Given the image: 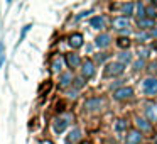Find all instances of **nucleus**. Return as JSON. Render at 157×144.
<instances>
[{
	"label": "nucleus",
	"instance_id": "1",
	"mask_svg": "<svg viewBox=\"0 0 157 144\" xmlns=\"http://www.w3.org/2000/svg\"><path fill=\"white\" fill-rule=\"evenodd\" d=\"M123 70H125V65L115 61V63H108L103 73H105V76H108V78H110V76H118V75H122Z\"/></svg>",
	"mask_w": 157,
	"mask_h": 144
},
{
	"label": "nucleus",
	"instance_id": "2",
	"mask_svg": "<svg viewBox=\"0 0 157 144\" xmlns=\"http://www.w3.org/2000/svg\"><path fill=\"white\" fill-rule=\"evenodd\" d=\"M73 117L71 115H61V117H58V119L54 120V124H52V127H54V132L56 134H61L63 130L68 127V124H69V120H71Z\"/></svg>",
	"mask_w": 157,
	"mask_h": 144
},
{
	"label": "nucleus",
	"instance_id": "3",
	"mask_svg": "<svg viewBox=\"0 0 157 144\" xmlns=\"http://www.w3.org/2000/svg\"><path fill=\"white\" fill-rule=\"evenodd\" d=\"M144 92L147 95H157V80L155 78H147L144 80V85H142Z\"/></svg>",
	"mask_w": 157,
	"mask_h": 144
},
{
	"label": "nucleus",
	"instance_id": "4",
	"mask_svg": "<svg viewBox=\"0 0 157 144\" xmlns=\"http://www.w3.org/2000/svg\"><path fill=\"white\" fill-rule=\"evenodd\" d=\"M132 95H133V90L130 88V86H122V88H118V90H115V92H113V97H115L117 100L130 98Z\"/></svg>",
	"mask_w": 157,
	"mask_h": 144
},
{
	"label": "nucleus",
	"instance_id": "5",
	"mask_svg": "<svg viewBox=\"0 0 157 144\" xmlns=\"http://www.w3.org/2000/svg\"><path fill=\"white\" fill-rule=\"evenodd\" d=\"M145 117L149 122H157V103H147L145 105Z\"/></svg>",
	"mask_w": 157,
	"mask_h": 144
},
{
	"label": "nucleus",
	"instance_id": "6",
	"mask_svg": "<svg viewBox=\"0 0 157 144\" xmlns=\"http://www.w3.org/2000/svg\"><path fill=\"white\" fill-rule=\"evenodd\" d=\"M81 75L83 78H93L95 76V65H93L91 61H85L83 63V68H81Z\"/></svg>",
	"mask_w": 157,
	"mask_h": 144
},
{
	"label": "nucleus",
	"instance_id": "7",
	"mask_svg": "<svg viewBox=\"0 0 157 144\" xmlns=\"http://www.w3.org/2000/svg\"><path fill=\"white\" fill-rule=\"evenodd\" d=\"M110 42H112V38H110L108 34H100L98 38L95 39V44H96V48H100V49H103V48H108V46H110Z\"/></svg>",
	"mask_w": 157,
	"mask_h": 144
},
{
	"label": "nucleus",
	"instance_id": "8",
	"mask_svg": "<svg viewBox=\"0 0 157 144\" xmlns=\"http://www.w3.org/2000/svg\"><path fill=\"white\" fill-rule=\"evenodd\" d=\"M130 22L127 17H115L113 19V27L118 29V31H125V29H128Z\"/></svg>",
	"mask_w": 157,
	"mask_h": 144
},
{
	"label": "nucleus",
	"instance_id": "9",
	"mask_svg": "<svg viewBox=\"0 0 157 144\" xmlns=\"http://www.w3.org/2000/svg\"><path fill=\"white\" fill-rule=\"evenodd\" d=\"M127 142L128 144H140L142 142V132L140 130H130L127 136Z\"/></svg>",
	"mask_w": 157,
	"mask_h": 144
},
{
	"label": "nucleus",
	"instance_id": "10",
	"mask_svg": "<svg viewBox=\"0 0 157 144\" xmlns=\"http://www.w3.org/2000/svg\"><path fill=\"white\" fill-rule=\"evenodd\" d=\"M101 105H103L101 98H90L85 102V109H88V110H98V109H101Z\"/></svg>",
	"mask_w": 157,
	"mask_h": 144
},
{
	"label": "nucleus",
	"instance_id": "11",
	"mask_svg": "<svg viewBox=\"0 0 157 144\" xmlns=\"http://www.w3.org/2000/svg\"><path fill=\"white\" fill-rule=\"evenodd\" d=\"M79 139H81V130L75 127V129H73L71 132L68 134V137H66V142H68V144H78Z\"/></svg>",
	"mask_w": 157,
	"mask_h": 144
},
{
	"label": "nucleus",
	"instance_id": "12",
	"mask_svg": "<svg viewBox=\"0 0 157 144\" xmlns=\"http://www.w3.org/2000/svg\"><path fill=\"white\" fill-rule=\"evenodd\" d=\"M66 63H68V66L69 68H78L79 65H81V58H79L78 54H68L66 56Z\"/></svg>",
	"mask_w": 157,
	"mask_h": 144
},
{
	"label": "nucleus",
	"instance_id": "13",
	"mask_svg": "<svg viewBox=\"0 0 157 144\" xmlns=\"http://www.w3.org/2000/svg\"><path fill=\"white\" fill-rule=\"evenodd\" d=\"M69 46H71L73 49H78L83 46V36L81 34H73L71 38H69Z\"/></svg>",
	"mask_w": 157,
	"mask_h": 144
},
{
	"label": "nucleus",
	"instance_id": "14",
	"mask_svg": "<svg viewBox=\"0 0 157 144\" xmlns=\"http://www.w3.org/2000/svg\"><path fill=\"white\" fill-rule=\"evenodd\" d=\"M90 26L95 29H103L105 27V19L100 17V15H96V17H93L91 21H90Z\"/></svg>",
	"mask_w": 157,
	"mask_h": 144
},
{
	"label": "nucleus",
	"instance_id": "15",
	"mask_svg": "<svg viewBox=\"0 0 157 144\" xmlns=\"http://www.w3.org/2000/svg\"><path fill=\"white\" fill-rule=\"evenodd\" d=\"M135 9H137L135 15L139 17V21H140V19H145V17H147V15H145V12H147V7H145L144 4H140V2H139V4H135Z\"/></svg>",
	"mask_w": 157,
	"mask_h": 144
},
{
	"label": "nucleus",
	"instance_id": "16",
	"mask_svg": "<svg viewBox=\"0 0 157 144\" xmlns=\"http://www.w3.org/2000/svg\"><path fill=\"white\" fill-rule=\"evenodd\" d=\"M71 82H73V75H71V73H64V75H61V78H59V85H61L63 88L68 86Z\"/></svg>",
	"mask_w": 157,
	"mask_h": 144
},
{
	"label": "nucleus",
	"instance_id": "17",
	"mask_svg": "<svg viewBox=\"0 0 157 144\" xmlns=\"http://www.w3.org/2000/svg\"><path fill=\"white\" fill-rule=\"evenodd\" d=\"M132 61V54H130L128 51H123L118 54V63H122V65H127V63Z\"/></svg>",
	"mask_w": 157,
	"mask_h": 144
},
{
	"label": "nucleus",
	"instance_id": "18",
	"mask_svg": "<svg viewBox=\"0 0 157 144\" xmlns=\"http://www.w3.org/2000/svg\"><path fill=\"white\" fill-rule=\"evenodd\" d=\"M133 9H135V4H132V2L122 5V12H123L125 15H132V14H133Z\"/></svg>",
	"mask_w": 157,
	"mask_h": 144
},
{
	"label": "nucleus",
	"instance_id": "19",
	"mask_svg": "<svg viewBox=\"0 0 157 144\" xmlns=\"http://www.w3.org/2000/svg\"><path fill=\"white\" fill-rule=\"evenodd\" d=\"M137 127L140 130H150V124L145 119H137Z\"/></svg>",
	"mask_w": 157,
	"mask_h": 144
},
{
	"label": "nucleus",
	"instance_id": "20",
	"mask_svg": "<svg viewBox=\"0 0 157 144\" xmlns=\"http://www.w3.org/2000/svg\"><path fill=\"white\" fill-rule=\"evenodd\" d=\"M63 65H64V59H63V58H56L54 61H52V70H54V71H61Z\"/></svg>",
	"mask_w": 157,
	"mask_h": 144
},
{
	"label": "nucleus",
	"instance_id": "21",
	"mask_svg": "<svg viewBox=\"0 0 157 144\" xmlns=\"http://www.w3.org/2000/svg\"><path fill=\"white\" fill-rule=\"evenodd\" d=\"M150 26H154V21H152V19H149V17L140 19V21H139V27H142V29H147V27H150Z\"/></svg>",
	"mask_w": 157,
	"mask_h": 144
},
{
	"label": "nucleus",
	"instance_id": "22",
	"mask_svg": "<svg viewBox=\"0 0 157 144\" xmlns=\"http://www.w3.org/2000/svg\"><path fill=\"white\" fill-rule=\"evenodd\" d=\"M4 63H5V44L0 42V68L4 66Z\"/></svg>",
	"mask_w": 157,
	"mask_h": 144
},
{
	"label": "nucleus",
	"instance_id": "23",
	"mask_svg": "<svg viewBox=\"0 0 157 144\" xmlns=\"http://www.w3.org/2000/svg\"><path fill=\"white\" fill-rule=\"evenodd\" d=\"M32 27V26L31 24H27V26H24V27H22V32H21V38H19V42H17V46L19 44H21V42L22 41H24V38H25V34H27V32H29V29H31Z\"/></svg>",
	"mask_w": 157,
	"mask_h": 144
},
{
	"label": "nucleus",
	"instance_id": "24",
	"mask_svg": "<svg viewBox=\"0 0 157 144\" xmlns=\"http://www.w3.org/2000/svg\"><path fill=\"white\" fill-rule=\"evenodd\" d=\"M145 15H147L149 19H152V21H154V19H155V9H154L152 5H150V7H147V12H145Z\"/></svg>",
	"mask_w": 157,
	"mask_h": 144
},
{
	"label": "nucleus",
	"instance_id": "25",
	"mask_svg": "<svg viewBox=\"0 0 157 144\" xmlns=\"http://www.w3.org/2000/svg\"><path fill=\"white\" fill-rule=\"evenodd\" d=\"M144 66H145V61H144V59H139V61H135V65H133V70H135V71H140V70H144Z\"/></svg>",
	"mask_w": 157,
	"mask_h": 144
},
{
	"label": "nucleus",
	"instance_id": "26",
	"mask_svg": "<svg viewBox=\"0 0 157 144\" xmlns=\"http://www.w3.org/2000/svg\"><path fill=\"white\" fill-rule=\"evenodd\" d=\"M128 44H130V41L127 38H120L118 39V46H120V48H128Z\"/></svg>",
	"mask_w": 157,
	"mask_h": 144
},
{
	"label": "nucleus",
	"instance_id": "27",
	"mask_svg": "<svg viewBox=\"0 0 157 144\" xmlns=\"http://www.w3.org/2000/svg\"><path fill=\"white\" fill-rule=\"evenodd\" d=\"M127 127V122L125 120H118V122H117V126H115V129L117 130H123Z\"/></svg>",
	"mask_w": 157,
	"mask_h": 144
},
{
	"label": "nucleus",
	"instance_id": "28",
	"mask_svg": "<svg viewBox=\"0 0 157 144\" xmlns=\"http://www.w3.org/2000/svg\"><path fill=\"white\" fill-rule=\"evenodd\" d=\"M83 85H85V82H83V78H76V80H75V86H76V88H81Z\"/></svg>",
	"mask_w": 157,
	"mask_h": 144
},
{
	"label": "nucleus",
	"instance_id": "29",
	"mask_svg": "<svg viewBox=\"0 0 157 144\" xmlns=\"http://www.w3.org/2000/svg\"><path fill=\"white\" fill-rule=\"evenodd\" d=\"M106 58H108V54H96V58H95V59H96L98 63H103Z\"/></svg>",
	"mask_w": 157,
	"mask_h": 144
},
{
	"label": "nucleus",
	"instance_id": "30",
	"mask_svg": "<svg viewBox=\"0 0 157 144\" xmlns=\"http://www.w3.org/2000/svg\"><path fill=\"white\" fill-rule=\"evenodd\" d=\"M88 14H91V10H85V12H81V14H79V15H78V17H76V19H83V17H86V15H88Z\"/></svg>",
	"mask_w": 157,
	"mask_h": 144
},
{
	"label": "nucleus",
	"instance_id": "31",
	"mask_svg": "<svg viewBox=\"0 0 157 144\" xmlns=\"http://www.w3.org/2000/svg\"><path fill=\"white\" fill-rule=\"evenodd\" d=\"M152 36H154V38L157 39V27H155V29H154V31H152Z\"/></svg>",
	"mask_w": 157,
	"mask_h": 144
}]
</instances>
